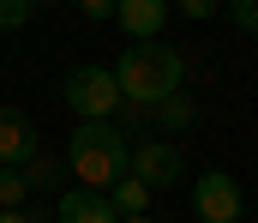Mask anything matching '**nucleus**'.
<instances>
[{
    "label": "nucleus",
    "mask_w": 258,
    "mask_h": 223,
    "mask_svg": "<svg viewBox=\"0 0 258 223\" xmlns=\"http://www.w3.org/2000/svg\"><path fill=\"white\" fill-rule=\"evenodd\" d=\"M108 73H114V84H120V103H132V109H156L162 97L180 91V78H186V55L168 49V42H132Z\"/></svg>",
    "instance_id": "nucleus-1"
},
{
    "label": "nucleus",
    "mask_w": 258,
    "mask_h": 223,
    "mask_svg": "<svg viewBox=\"0 0 258 223\" xmlns=\"http://www.w3.org/2000/svg\"><path fill=\"white\" fill-rule=\"evenodd\" d=\"M126 139L114 121H78L72 127V145H66V169L78 175V187L90 193H108L120 175H126Z\"/></svg>",
    "instance_id": "nucleus-2"
},
{
    "label": "nucleus",
    "mask_w": 258,
    "mask_h": 223,
    "mask_svg": "<svg viewBox=\"0 0 258 223\" xmlns=\"http://www.w3.org/2000/svg\"><path fill=\"white\" fill-rule=\"evenodd\" d=\"M66 103H72V115H84V121H108L114 109H120V84L108 67H72L66 73Z\"/></svg>",
    "instance_id": "nucleus-3"
},
{
    "label": "nucleus",
    "mask_w": 258,
    "mask_h": 223,
    "mask_svg": "<svg viewBox=\"0 0 258 223\" xmlns=\"http://www.w3.org/2000/svg\"><path fill=\"white\" fill-rule=\"evenodd\" d=\"M192 211L204 223H240V211H246L240 181H234L228 169H204V175L192 181Z\"/></svg>",
    "instance_id": "nucleus-4"
},
{
    "label": "nucleus",
    "mask_w": 258,
    "mask_h": 223,
    "mask_svg": "<svg viewBox=\"0 0 258 223\" xmlns=\"http://www.w3.org/2000/svg\"><path fill=\"white\" fill-rule=\"evenodd\" d=\"M126 175H132V181H144L150 193H156V187H180V181H186V157H180V145L144 139V145L126 157Z\"/></svg>",
    "instance_id": "nucleus-5"
},
{
    "label": "nucleus",
    "mask_w": 258,
    "mask_h": 223,
    "mask_svg": "<svg viewBox=\"0 0 258 223\" xmlns=\"http://www.w3.org/2000/svg\"><path fill=\"white\" fill-rule=\"evenodd\" d=\"M36 157V127L24 109H0V169H18Z\"/></svg>",
    "instance_id": "nucleus-6"
},
{
    "label": "nucleus",
    "mask_w": 258,
    "mask_h": 223,
    "mask_svg": "<svg viewBox=\"0 0 258 223\" xmlns=\"http://www.w3.org/2000/svg\"><path fill=\"white\" fill-rule=\"evenodd\" d=\"M114 18L132 42H156V30L168 24V0H114Z\"/></svg>",
    "instance_id": "nucleus-7"
},
{
    "label": "nucleus",
    "mask_w": 258,
    "mask_h": 223,
    "mask_svg": "<svg viewBox=\"0 0 258 223\" xmlns=\"http://www.w3.org/2000/svg\"><path fill=\"white\" fill-rule=\"evenodd\" d=\"M54 223H120V211L108 205V193H90V187H72L60 199V217Z\"/></svg>",
    "instance_id": "nucleus-8"
},
{
    "label": "nucleus",
    "mask_w": 258,
    "mask_h": 223,
    "mask_svg": "<svg viewBox=\"0 0 258 223\" xmlns=\"http://www.w3.org/2000/svg\"><path fill=\"white\" fill-rule=\"evenodd\" d=\"M144 121H156L162 133H186V127L198 121V109H192V97H180V91H174V97H162L156 109H144Z\"/></svg>",
    "instance_id": "nucleus-9"
},
{
    "label": "nucleus",
    "mask_w": 258,
    "mask_h": 223,
    "mask_svg": "<svg viewBox=\"0 0 258 223\" xmlns=\"http://www.w3.org/2000/svg\"><path fill=\"white\" fill-rule=\"evenodd\" d=\"M108 205H114L120 217H144V205H150V187H144V181H132V175H120V181L108 187Z\"/></svg>",
    "instance_id": "nucleus-10"
},
{
    "label": "nucleus",
    "mask_w": 258,
    "mask_h": 223,
    "mask_svg": "<svg viewBox=\"0 0 258 223\" xmlns=\"http://www.w3.org/2000/svg\"><path fill=\"white\" fill-rule=\"evenodd\" d=\"M24 199H30L24 175L18 169H0V211H24Z\"/></svg>",
    "instance_id": "nucleus-11"
},
{
    "label": "nucleus",
    "mask_w": 258,
    "mask_h": 223,
    "mask_svg": "<svg viewBox=\"0 0 258 223\" xmlns=\"http://www.w3.org/2000/svg\"><path fill=\"white\" fill-rule=\"evenodd\" d=\"M18 175H24V187H30V193H36V187H54V175H60V163H48V157H42V151H36V157H30V163H24V169H18Z\"/></svg>",
    "instance_id": "nucleus-12"
},
{
    "label": "nucleus",
    "mask_w": 258,
    "mask_h": 223,
    "mask_svg": "<svg viewBox=\"0 0 258 223\" xmlns=\"http://www.w3.org/2000/svg\"><path fill=\"white\" fill-rule=\"evenodd\" d=\"M228 24L246 30V36H258V0H228Z\"/></svg>",
    "instance_id": "nucleus-13"
},
{
    "label": "nucleus",
    "mask_w": 258,
    "mask_h": 223,
    "mask_svg": "<svg viewBox=\"0 0 258 223\" xmlns=\"http://www.w3.org/2000/svg\"><path fill=\"white\" fill-rule=\"evenodd\" d=\"M30 18V0H0V30H18Z\"/></svg>",
    "instance_id": "nucleus-14"
},
{
    "label": "nucleus",
    "mask_w": 258,
    "mask_h": 223,
    "mask_svg": "<svg viewBox=\"0 0 258 223\" xmlns=\"http://www.w3.org/2000/svg\"><path fill=\"white\" fill-rule=\"evenodd\" d=\"M180 12H186V18H210V12H216V0H180Z\"/></svg>",
    "instance_id": "nucleus-15"
},
{
    "label": "nucleus",
    "mask_w": 258,
    "mask_h": 223,
    "mask_svg": "<svg viewBox=\"0 0 258 223\" xmlns=\"http://www.w3.org/2000/svg\"><path fill=\"white\" fill-rule=\"evenodd\" d=\"M78 6H84L90 18H108V12H114V0H78Z\"/></svg>",
    "instance_id": "nucleus-16"
},
{
    "label": "nucleus",
    "mask_w": 258,
    "mask_h": 223,
    "mask_svg": "<svg viewBox=\"0 0 258 223\" xmlns=\"http://www.w3.org/2000/svg\"><path fill=\"white\" fill-rule=\"evenodd\" d=\"M0 223H36L30 211H0Z\"/></svg>",
    "instance_id": "nucleus-17"
},
{
    "label": "nucleus",
    "mask_w": 258,
    "mask_h": 223,
    "mask_svg": "<svg viewBox=\"0 0 258 223\" xmlns=\"http://www.w3.org/2000/svg\"><path fill=\"white\" fill-rule=\"evenodd\" d=\"M120 223H156V217H150V211H144V217H120Z\"/></svg>",
    "instance_id": "nucleus-18"
}]
</instances>
